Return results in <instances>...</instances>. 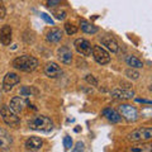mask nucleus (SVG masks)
I'll return each instance as SVG.
<instances>
[{
	"label": "nucleus",
	"mask_w": 152,
	"mask_h": 152,
	"mask_svg": "<svg viewBox=\"0 0 152 152\" xmlns=\"http://www.w3.org/2000/svg\"><path fill=\"white\" fill-rule=\"evenodd\" d=\"M13 67L17 70H20L23 72H32L38 67V60L36 57L29 56V55H23L17 57L13 61Z\"/></svg>",
	"instance_id": "f257e3e1"
},
{
	"label": "nucleus",
	"mask_w": 152,
	"mask_h": 152,
	"mask_svg": "<svg viewBox=\"0 0 152 152\" xmlns=\"http://www.w3.org/2000/svg\"><path fill=\"white\" fill-rule=\"evenodd\" d=\"M28 127H29L32 131L51 132L53 129V122L46 115H36L28 121Z\"/></svg>",
	"instance_id": "f03ea898"
},
{
	"label": "nucleus",
	"mask_w": 152,
	"mask_h": 152,
	"mask_svg": "<svg viewBox=\"0 0 152 152\" xmlns=\"http://www.w3.org/2000/svg\"><path fill=\"white\" fill-rule=\"evenodd\" d=\"M0 115H1L4 123L8 126H10V127H18L19 123H20V119H19L18 114L15 112H13L10 109V107H8V105L1 107V109H0Z\"/></svg>",
	"instance_id": "7ed1b4c3"
},
{
	"label": "nucleus",
	"mask_w": 152,
	"mask_h": 152,
	"mask_svg": "<svg viewBox=\"0 0 152 152\" xmlns=\"http://www.w3.org/2000/svg\"><path fill=\"white\" fill-rule=\"evenodd\" d=\"M152 138V128L151 127H145L140 128V129L133 131L132 133L127 136V140L132 142H143V141H150Z\"/></svg>",
	"instance_id": "20e7f679"
},
{
	"label": "nucleus",
	"mask_w": 152,
	"mask_h": 152,
	"mask_svg": "<svg viewBox=\"0 0 152 152\" xmlns=\"http://www.w3.org/2000/svg\"><path fill=\"white\" fill-rule=\"evenodd\" d=\"M118 109H119L118 113L121 114V117L127 119L128 122H136L140 118L138 110L134 107H132L131 104H121Z\"/></svg>",
	"instance_id": "39448f33"
},
{
	"label": "nucleus",
	"mask_w": 152,
	"mask_h": 152,
	"mask_svg": "<svg viewBox=\"0 0 152 152\" xmlns=\"http://www.w3.org/2000/svg\"><path fill=\"white\" fill-rule=\"evenodd\" d=\"M91 55L94 57V60L96 61L99 65H107L110 62V56H109L108 51L104 50L100 46H93Z\"/></svg>",
	"instance_id": "423d86ee"
},
{
	"label": "nucleus",
	"mask_w": 152,
	"mask_h": 152,
	"mask_svg": "<svg viewBox=\"0 0 152 152\" xmlns=\"http://www.w3.org/2000/svg\"><path fill=\"white\" fill-rule=\"evenodd\" d=\"M74 46L76 51L79 52L80 55L83 56H91V51H93V46L88 39H84V38H77L74 42Z\"/></svg>",
	"instance_id": "0eeeda50"
},
{
	"label": "nucleus",
	"mask_w": 152,
	"mask_h": 152,
	"mask_svg": "<svg viewBox=\"0 0 152 152\" xmlns=\"http://www.w3.org/2000/svg\"><path fill=\"white\" fill-rule=\"evenodd\" d=\"M19 81H20V77L15 72H8L3 80V90L5 93H9L17 84H19Z\"/></svg>",
	"instance_id": "6e6552de"
},
{
	"label": "nucleus",
	"mask_w": 152,
	"mask_h": 152,
	"mask_svg": "<svg viewBox=\"0 0 152 152\" xmlns=\"http://www.w3.org/2000/svg\"><path fill=\"white\" fill-rule=\"evenodd\" d=\"M45 74L46 76H48L50 79H58L62 76V69L60 67L56 62H48L45 66Z\"/></svg>",
	"instance_id": "1a4fd4ad"
},
{
	"label": "nucleus",
	"mask_w": 152,
	"mask_h": 152,
	"mask_svg": "<svg viewBox=\"0 0 152 152\" xmlns=\"http://www.w3.org/2000/svg\"><path fill=\"white\" fill-rule=\"evenodd\" d=\"M110 96L115 100H129L134 98V91L128 89H115L110 93Z\"/></svg>",
	"instance_id": "9d476101"
},
{
	"label": "nucleus",
	"mask_w": 152,
	"mask_h": 152,
	"mask_svg": "<svg viewBox=\"0 0 152 152\" xmlns=\"http://www.w3.org/2000/svg\"><path fill=\"white\" fill-rule=\"evenodd\" d=\"M57 57L64 65H71L72 62V51H71L67 46H61L57 50Z\"/></svg>",
	"instance_id": "9b49d317"
},
{
	"label": "nucleus",
	"mask_w": 152,
	"mask_h": 152,
	"mask_svg": "<svg viewBox=\"0 0 152 152\" xmlns=\"http://www.w3.org/2000/svg\"><path fill=\"white\" fill-rule=\"evenodd\" d=\"M28 105V100H26L23 96H14L12 100H10V109L13 112H15L17 114H20L24 108Z\"/></svg>",
	"instance_id": "f8f14e48"
},
{
	"label": "nucleus",
	"mask_w": 152,
	"mask_h": 152,
	"mask_svg": "<svg viewBox=\"0 0 152 152\" xmlns=\"http://www.w3.org/2000/svg\"><path fill=\"white\" fill-rule=\"evenodd\" d=\"M64 37V32L60 29V28H51V29L47 32L46 34V39L50 42V43H58V42L62 39Z\"/></svg>",
	"instance_id": "ddd939ff"
},
{
	"label": "nucleus",
	"mask_w": 152,
	"mask_h": 152,
	"mask_svg": "<svg viewBox=\"0 0 152 152\" xmlns=\"http://www.w3.org/2000/svg\"><path fill=\"white\" fill-rule=\"evenodd\" d=\"M102 45L105 47L108 51H110L112 53H117L119 51V46H118V42L114 39L112 36H104L102 38Z\"/></svg>",
	"instance_id": "4468645a"
},
{
	"label": "nucleus",
	"mask_w": 152,
	"mask_h": 152,
	"mask_svg": "<svg viewBox=\"0 0 152 152\" xmlns=\"http://www.w3.org/2000/svg\"><path fill=\"white\" fill-rule=\"evenodd\" d=\"M13 145V138L7 131H4L0 128V150L7 151L10 148V146Z\"/></svg>",
	"instance_id": "2eb2a0df"
},
{
	"label": "nucleus",
	"mask_w": 152,
	"mask_h": 152,
	"mask_svg": "<svg viewBox=\"0 0 152 152\" xmlns=\"http://www.w3.org/2000/svg\"><path fill=\"white\" fill-rule=\"evenodd\" d=\"M26 148L29 150V151H38L42 148V146H43V141H42V138H39V137H29L27 141H26Z\"/></svg>",
	"instance_id": "dca6fc26"
},
{
	"label": "nucleus",
	"mask_w": 152,
	"mask_h": 152,
	"mask_svg": "<svg viewBox=\"0 0 152 152\" xmlns=\"http://www.w3.org/2000/svg\"><path fill=\"white\" fill-rule=\"evenodd\" d=\"M12 28L10 26H3L0 29V42L4 46H9L12 42Z\"/></svg>",
	"instance_id": "f3484780"
},
{
	"label": "nucleus",
	"mask_w": 152,
	"mask_h": 152,
	"mask_svg": "<svg viewBox=\"0 0 152 152\" xmlns=\"http://www.w3.org/2000/svg\"><path fill=\"white\" fill-rule=\"evenodd\" d=\"M102 113H103V115L105 117L109 122H112V123H119V122L122 121L121 114L118 113L117 110L112 109V108H105Z\"/></svg>",
	"instance_id": "a211bd4d"
},
{
	"label": "nucleus",
	"mask_w": 152,
	"mask_h": 152,
	"mask_svg": "<svg viewBox=\"0 0 152 152\" xmlns=\"http://www.w3.org/2000/svg\"><path fill=\"white\" fill-rule=\"evenodd\" d=\"M80 28L84 33H88V34H95L98 32V28L95 27L91 23H89L86 20H81L80 22Z\"/></svg>",
	"instance_id": "6ab92c4d"
},
{
	"label": "nucleus",
	"mask_w": 152,
	"mask_h": 152,
	"mask_svg": "<svg viewBox=\"0 0 152 152\" xmlns=\"http://www.w3.org/2000/svg\"><path fill=\"white\" fill-rule=\"evenodd\" d=\"M126 62L132 69H142L143 67V62H142L138 57H136V56H128L126 58Z\"/></svg>",
	"instance_id": "aec40b11"
},
{
	"label": "nucleus",
	"mask_w": 152,
	"mask_h": 152,
	"mask_svg": "<svg viewBox=\"0 0 152 152\" xmlns=\"http://www.w3.org/2000/svg\"><path fill=\"white\" fill-rule=\"evenodd\" d=\"M124 74H126L127 77L131 79V80H138L140 79V72H138V71H136L134 69H132V67L127 69Z\"/></svg>",
	"instance_id": "412c9836"
},
{
	"label": "nucleus",
	"mask_w": 152,
	"mask_h": 152,
	"mask_svg": "<svg viewBox=\"0 0 152 152\" xmlns=\"http://www.w3.org/2000/svg\"><path fill=\"white\" fill-rule=\"evenodd\" d=\"M33 94H37V90H34L33 88L23 86L20 89V95H22V96H32Z\"/></svg>",
	"instance_id": "4be33fe9"
},
{
	"label": "nucleus",
	"mask_w": 152,
	"mask_h": 152,
	"mask_svg": "<svg viewBox=\"0 0 152 152\" xmlns=\"http://www.w3.org/2000/svg\"><path fill=\"white\" fill-rule=\"evenodd\" d=\"M129 151H133V152H150V151H151V146H150V145H146V146L131 147Z\"/></svg>",
	"instance_id": "5701e85b"
},
{
	"label": "nucleus",
	"mask_w": 152,
	"mask_h": 152,
	"mask_svg": "<svg viewBox=\"0 0 152 152\" xmlns=\"http://www.w3.org/2000/svg\"><path fill=\"white\" fill-rule=\"evenodd\" d=\"M65 31H66V33H67L69 36H72V34H75V33L77 32V28H76L74 24H71V23H66L65 24Z\"/></svg>",
	"instance_id": "b1692460"
},
{
	"label": "nucleus",
	"mask_w": 152,
	"mask_h": 152,
	"mask_svg": "<svg viewBox=\"0 0 152 152\" xmlns=\"http://www.w3.org/2000/svg\"><path fill=\"white\" fill-rule=\"evenodd\" d=\"M85 81H86L88 84H90V85H93V86H96L98 85V80L95 79L93 75H86L85 76Z\"/></svg>",
	"instance_id": "393cba45"
},
{
	"label": "nucleus",
	"mask_w": 152,
	"mask_h": 152,
	"mask_svg": "<svg viewBox=\"0 0 152 152\" xmlns=\"http://www.w3.org/2000/svg\"><path fill=\"white\" fill-rule=\"evenodd\" d=\"M64 146H65L66 150H70L71 147H72V140H71L70 136H66L64 138Z\"/></svg>",
	"instance_id": "a878e982"
},
{
	"label": "nucleus",
	"mask_w": 152,
	"mask_h": 152,
	"mask_svg": "<svg viewBox=\"0 0 152 152\" xmlns=\"http://www.w3.org/2000/svg\"><path fill=\"white\" fill-rule=\"evenodd\" d=\"M61 1H62V0H47V5L50 8H56L57 5H60Z\"/></svg>",
	"instance_id": "bb28decb"
},
{
	"label": "nucleus",
	"mask_w": 152,
	"mask_h": 152,
	"mask_svg": "<svg viewBox=\"0 0 152 152\" xmlns=\"http://www.w3.org/2000/svg\"><path fill=\"white\" fill-rule=\"evenodd\" d=\"M41 17H42V18H43V19H45V20H46L47 23H48V24H51V26H52V24H53V20H52V18H51V17H48V15H47V14H46V13H42V14H41Z\"/></svg>",
	"instance_id": "cd10ccee"
},
{
	"label": "nucleus",
	"mask_w": 152,
	"mask_h": 152,
	"mask_svg": "<svg viewBox=\"0 0 152 152\" xmlns=\"http://www.w3.org/2000/svg\"><path fill=\"white\" fill-rule=\"evenodd\" d=\"M55 15L57 19H60V20H64V19L66 18V13L65 12H56Z\"/></svg>",
	"instance_id": "c85d7f7f"
},
{
	"label": "nucleus",
	"mask_w": 152,
	"mask_h": 152,
	"mask_svg": "<svg viewBox=\"0 0 152 152\" xmlns=\"http://www.w3.org/2000/svg\"><path fill=\"white\" fill-rule=\"evenodd\" d=\"M74 151H75V152L84 151V143H83V142H77V143H76V147L74 148Z\"/></svg>",
	"instance_id": "c756f323"
},
{
	"label": "nucleus",
	"mask_w": 152,
	"mask_h": 152,
	"mask_svg": "<svg viewBox=\"0 0 152 152\" xmlns=\"http://www.w3.org/2000/svg\"><path fill=\"white\" fill-rule=\"evenodd\" d=\"M4 15H5V9H4L3 4L0 3V18H4Z\"/></svg>",
	"instance_id": "7c9ffc66"
},
{
	"label": "nucleus",
	"mask_w": 152,
	"mask_h": 152,
	"mask_svg": "<svg viewBox=\"0 0 152 152\" xmlns=\"http://www.w3.org/2000/svg\"><path fill=\"white\" fill-rule=\"evenodd\" d=\"M138 103H145V104H151V102L150 100H145V99H136Z\"/></svg>",
	"instance_id": "2f4dec72"
}]
</instances>
